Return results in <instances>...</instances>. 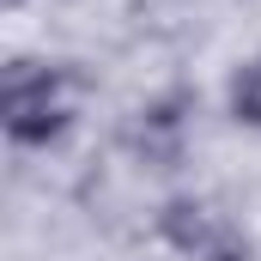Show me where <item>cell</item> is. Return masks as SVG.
I'll list each match as a JSON object with an SVG mask.
<instances>
[{
  "instance_id": "cell-1",
  "label": "cell",
  "mask_w": 261,
  "mask_h": 261,
  "mask_svg": "<svg viewBox=\"0 0 261 261\" xmlns=\"http://www.w3.org/2000/svg\"><path fill=\"white\" fill-rule=\"evenodd\" d=\"M73 116H79V79L61 61H31V55L6 61V73H0V128H6L12 146H24V152L55 146V140H67Z\"/></svg>"
},
{
  "instance_id": "cell-2",
  "label": "cell",
  "mask_w": 261,
  "mask_h": 261,
  "mask_svg": "<svg viewBox=\"0 0 261 261\" xmlns=\"http://www.w3.org/2000/svg\"><path fill=\"white\" fill-rule=\"evenodd\" d=\"M182 140H189V97L182 91H170V97H152V103H140L128 122V146L140 164H152V170H170V164H182Z\"/></svg>"
},
{
  "instance_id": "cell-3",
  "label": "cell",
  "mask_w": 261,
  "mask_h": 261,
  "mask_svg": "<svg viewBox=\"0 0 261 261\" xmlns=\"http://www.w3.org/2000/svg\"><path fill=\"white\" fill-rule=\"evenodd\" d=\"M164 237H170L176 249H189L195 261L231 249V243H225V225L213 219V206H206V200H170V206H164Z\"/></svg>"
},
{
  "instance_id": "cell-4",
  "label": "cell",
  "mask_w": 261,
  "mask_h": 261,
  "mask_svg": "<svg viewBox=\"0 0 261 261\" xmlns=\"http://www.w3.org/2000/svg\"><path fill=\"white\" fill-rule=\"evenodd\" d=\"M225 103H231V122H237V128L261 134V49L249 55V61H237L231 85H225Z\"/></svg>"
},
{
  "instance_id": "cell-5",
  "label": "cell",
  "mask_w": 261,
  "mask_h": 261,
  "mask_svg": "<svg viewBox=\"0 0 261 261\" xmlns=\"http://www.w3.org/2000/svg\"><path fill=\"white\" fill-rule=\"evenodd\" d=\"M206 261H243V255H237V249H219V255H206Z\"/></svg>"
}]
</instances>
